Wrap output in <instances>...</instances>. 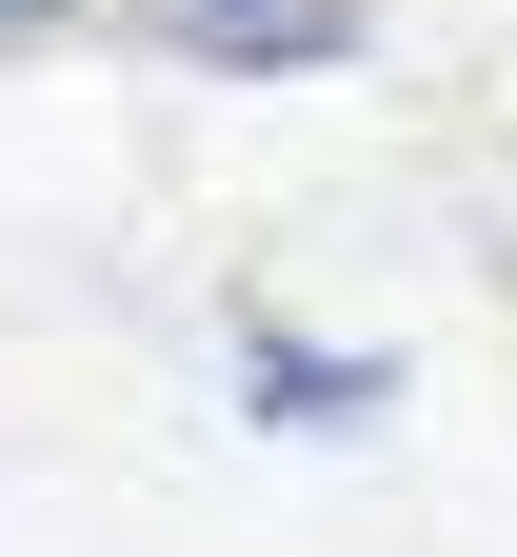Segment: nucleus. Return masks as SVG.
I'll list each match as a JSON object with an SVG mask.
<instances>
[{
	"label": "nucleus",
	"instance_id": "obj_1",
	"mask_svg": "<svg viewBox=\"0 0 517 557\" xmlns=\"http://www.w3.org/2000/svg\"><path fill=\"white\" fill-rule=\"evenodd\" d=\"M398 398H418L398 338H299V319L239 299V418H259V438H379Z\"/></svg>",
	"mask_w": 517,
	"mask_h": 557
},
{
	"label": "nucleus",
	"instance_id": "obj_3",
	"mask_svg": "<svg viewBox=\"0 0 517 557\" xmlns=\"http://www.w3.org/2000/svg\"><path fill=\"white\" fill-rule=\"evenodd\" d=\"M40 40H81V0H0V60H40Z\"/></svg>",
	"mask_w": 517,
	"mask_h": 557
},
{
	"label": "nucleus",
	"instance_id": "obj_2",
	"mask_svg": "<svg viewBox=\"0 0 517 557\" xmlns=\"http://www.w3.org/2000/svg\"><path fill=\"white\" fill-rule=\"evenodd\" d=\"M139 40L180 81H358L379 0H139Z\"/></svg>",
	"mask_w": 517,
	"mask_h": 557
}]
</instances>
